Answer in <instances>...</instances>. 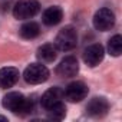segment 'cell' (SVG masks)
Returning a JSON list of instances; mask_svg holds the SVG:
<instances>
[{
  "label": "cell",
  "mask_w": 122,
  "mask_h": 122,
  "mask_svg": "<svg viewBox=\"0 0 122 122\" xmlns=\"http://www.w3.org/2000/svg\"><path fill=\"white\" fill-rule=\"evenodd\" d=\"M3 106L12 111L13 113L27 115L35 108V101L30 98H25L20 92H10L3 98Z\"/></svg>",
  "instance_id": "1"
},
{
  "label": "cell",
  "mask_w": 122,
  "mask_h": 122,
  "mask_svg": "<svg viewBox=\"0 0 122 122\" xmlns=\"http://www.w3.org/2000/svg\"><path fill=\"white\" fill-rule=\"evenodd\" d=\"M78 43V33L73 27L68 26L60 30L55 39V46L60 52H69L72 50Z\"/></svg>",
  "instance_id": "2"
},
{
  "label": "cell",
  "mask_w": 122,
  "mask_h": 122,
  "mask_svg": "<svg viewBox=\"0 0 122 122\" xmlns=\"http://www.w3.org/2000/svg\"><path fill=\"white\" fill-rule=\"evenodd\" d=\"M40 9L37 0H19L13 6V16L19 20H26L33 17Z\"/></svg>",
  "instance_id": "3"
},
{
  "label": "cell",
  "mask_w": 122,
  "mask_h": 122,
  "mask_svg": "<svg viewBox=\"0 0 122 122\" xmlns=\"http://www.w3.org/2000/svg\"><path fill=\"white\" fill-rule=\"evenodd\" d=\"M23 78L30 85H39L47 81L49 78V69L42 63H32L25 69Z\"/></svg>",
  "instance_id": "4"
},
{
  "label": "cell",
  "mask_w": 122,
  "mask_h": 122,
  "mask_svg": "<svg viewBox=\"0 0 122 122\" xmlns=\"http://www.w3.org/2000/svg\"><path fill=\"white\" fill-rule=\"evenodd\" d=\"M115 25V15L111 9L108 7H102L99 9L95 16H93V26L96 30L101 32H106L109 29H112Z\"/></svg>",
  "instance_id": "5"
},
{
  "label": "cell",
  "mask_w": 122,
  "mask_h": 122,
  "mask_svg": "<svg viewBox=\"0 0 122 122\" xmlns=\"http://www.w3.org/2000/svg\"><path fill=\"white\" fill-rule=\"evenodd\" d=\"M86 95H88V86L81 81L69 83L63 91V96L69 102H81L86 98Z\"/></svg>",
  "instance_id": "6"
},
{
  "label": "cell",
  "mask_w": 122,
  "mask_h": 122,
  "mask_svg": "<svg viewBox=\"0 0 122 122\" xmlns=\"http://www.w3.org/2000/svg\"><path fill=\"white\" fill-rule=\"evenodd\" d=\"M103 56H105V49L102 45L99 43H93L91 46H88L83 52V60L85 63L89 65V66H96L99 65L102 60H103Z\"/></svg>",
  "instance_id": "7"
},
{
  "label": "cell",
  "mask_w": 122,
  "mask_h": 122,
  "mask_svg": "<svg viewBox=\"0 0 122 122\" xmlns=\"http://www.w3.org/2000/svg\"><path fill=\"white\" fill-rule=\"evenodd\" d=\"M56 71H57V75L62 78H72V76H76V73L79 72V63L76 57L68 56L57 65Z\"/></svg>",
  "instance_id": "8"
},
{
  "label": "cell",
  "mask_w": 122,
  "mask_h": 122,
  "mask_svg": "<svg viewBox=\"0 0 122 122\" xmlns=\"http://www.w3.org/2000/svg\"><path fill=\"white\" fill-rule=\"evenodd\" d=\"M62 98H63V91L55 86V88H50L47 89L43 95H42V99H40V103L45 109H49L52 108L53 105L59 103V102H62Z\"/></svg>",
  "instance_id": "9"
},
{
  "label": "cell",
  "mask_w": 122,
  "mask_h": 122,
  "mask_svg": "<svg viewBox=\"0 0 122 122\" xmlns=\"http://www.w3.org/2000/svg\"><path fill=\"white\" fill-rule=\"evenodd\" d=\"M108 111H109V103L105 98H93L86 106V112L95 118L106 115Z\"/></svg>",
  "instance_id": "10"
},
{
  "label": "cell",
  "mask_w": 122,
  "mask_h": 122,
  "mask_svg": "<svg viewBox=\"0 0 122 122\" xmlns=\"http://www.w3.org/2000/svg\"><path fill=\"white\" fill-rule=\"evenodd\" d=\"M19 71L16 68H2L0 69V88L7 89L12 88L13 85H16V82L19 81Z\"/></svg>",
  "instance_id": "11"
},
{
  "label": "cell",
  "mask_w": 122,
  "mask_h": 122,
  "mask_svg": "<svg viewBox=\"0 0 122 122\" xmlns=\"http://www.w3.org/2000/svg\"><path fill=\"white\" fill-rule=\"evenodd\" d=\"M62 19H63V12L57 6H52V7L46 9L42 16V20L46 26H56L62 22Z\"/></svg>",
  "instance_id": "12"
},
{
  "label": "cell",
  "mask_w": 122,
  "mask_h": 122,
  "mask_svg": "<svg viewBox=\"0 0 122 122\" xmlns=\"http://www.w3.org/2000/svg\"><path fill=\"white\" fill-rule=\"evenodd\" d=\"M57 56V49L55 45H43L37 49V59L40 62H45V63H49V62H53Z\"/></svg>",
  "instance_id": "13"
},
{
  "label": "cell",
  "mask_w": 122,
  "mask_h": 122,
  "mask_svg": "<svg viewBox=\"0 0 122 122\" xmlns=\"http://www.w3.org/2000/svg\"><path fill=\"white\" fill-rule=\"evenodd\" d=\"M40 33V27L36 22H26L20 27V36L23 39H35Z\"/></svg>",
  "instance_id": "14"
},
{
  "label": "cell",
  "mask_w": 122,
  "mask_h": 122,
  "mask_svg": "<svg viewBox=\"0 0 122 122\" xmlns=\"http://www.w3.org/2000/svg\"><path fill=\"white\" fill-rule=\"evenodd\" d=\"M47 111V118L49 119H53V121H62L66 115V108L62 102H59L56 105H53L52 108L46 109Z\"/></svg>",
  "instance_id": "15"
},
{
  "label": "cell",
  "mask_w": 122,
  "mask_h": 122,
  "mask_svg": "<svg viewBox=\"0 0 122 122\" xmlns=\"http://www.w3.org/2000/svg\"><path fill=\"white\" fill-rule=\"evenodd\" d=\"M108 52L112 56H119L122 53V36L121 35H115L113 37L109 39V42H108Z\"/></svg>",
  "instance_id": "16"
},
{
  "label": "cell",
  "mask_w": 122,
  "mask_h": 122,
  "mask_svg": "<svg viewBox=\"0 0 122 122\" xmlns=\"http://www.w3.org/2000/svg\"><path fill=\"white\" fill-rule=\"evenodd\" d=\"M0 121H3V122H7V118H6V116H2V115H0Z\"/></svg>",
  "instance_id": "17"
}]
</instances>
